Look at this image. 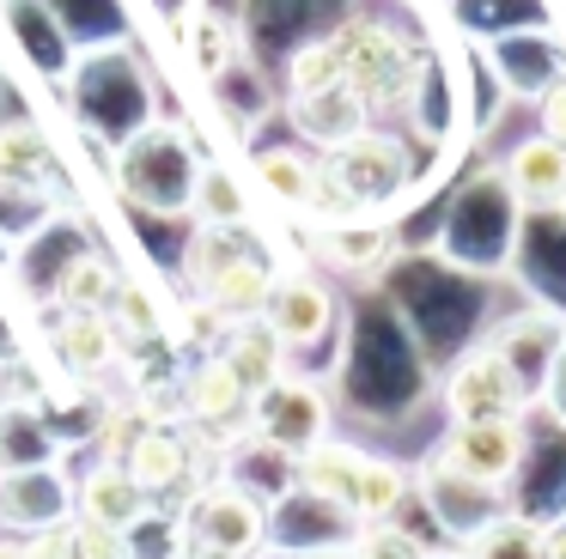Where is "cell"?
I'll use <instances>...</instances> for the list:
<instances>
[{
    "mask_svg": "<svg viewBox=\"0 0 566 559\" xmlns=\"http://www.w3.org/2000/svg\"><path fill=\"white\" fill-rule=\"evenodd\" d=\"M196 182H201V158L189 146V134L171 128V122H147L116 146V189L147 213L184 219L196 207Z\"/></svg>",
    "mask_w": 566,
    "mask_h": 559,
    "instance_id": "obj_2",
    "label": "cell"
},
{
    "mask_svg": "<svg viewBox=\"0 0 566 559\" xmlns=\"http://www.w3.org/2000/svg\"><path fill=\"white\" fill-rule=\"evenodd\" d=\"M366 462H371V450L342 444V437H323L317 450H305V456L293 462V481H298V493H311V498H323V505H335L342 517H354Z\"/></svg>",
    "mask_w": 566,
    "mask_h": 559,
    "instance_id": "obj_14",
    "label": "cell"
},
{
    "mask_svg": "<svg viewBox=\"0 0 566 559\" xmlns=\"http://www.w3.org/2000/svg\"><path fill=\"white\" fill-rule=\"evenodd\" d=\"M250 437L274 456L298 462L305 450H317L329 437V389L317 377H274L269 389L250 395Z\"/></svg>",
    "mask_w": 566,
    "mask_h": 559,
    "instance_id": "obj_5",
    "label": "cell"
},
{
    "mask_svg": "<svg viewBox=\"0 0 566 559\" xmlns=\"http://www.w3.org/2000/svg\"><path fill=\"white\" fill-rule=\"evenodd\" d=\"M55 177V152L38 128H7L0 134V182L13 189H38V182Z\"/></svg>",
    "mask_w": 566,
    "mask_h": 559,
    "instance_id": "obj_24",
    "label": "cell"
},
{
    "mask_svg": "<svg viewBox=\"0 0 566 559\" xmlns=\"http://www.w3.org/2000/svg\"><path fill=\"white\" fill-rule=\"evenodd\" d=\"M196 225H244L250 219V194L244 182L232 177L226 165H201V182H196Z\"/></svg>",
    "mask_w": 566,
    "mask_h": 559,
    "instance_id": "obj_25",
    "label": "cell"
},
{
    "mask_svg": "<svg viewBox=\"0 0 566 559\" xmlns=\"http://www.w3.org/2000/svg\"><path fill=\"white\" fill-rule=\"evenodd\" d=\"M323 262L342 267V274H378L384 262H390L396 238L390 225H384L378 213H359V219H342V225H323Z\"/></svg>",
    "mask_w": 566,
    "mask_h": 559,
    "instance_id": "obj_19",
    "label": "cell"
},
{
    "mask_svg": "<svg viewBox=\"0 0 566 559\" xmlns=\"http://www.w3.org/2000/svg\"><path fill=\"white\" fill-rule=\"evenodd\" d=\"M305 559H354V547H317V553H305Z\"/></svg>",
    "mask_w": 566,
    "mask_h": 559,
    "instance_id": "obj_35",
    "label": "cell"
},
{
    "mask_svg": "<svg viewBox=\"0 0 566 559\" xmlns=\"http://www.w3.org/2000/svg\"><path fill=\"white\" fill-rule=\"evenodd\" d=\"M74 559H140V553H135V535L128 529L74 517Z\"/></svg>",
    "mask_w": 566,
    "mask_h": 559,
    "instance_id": "obj_29",
    "label": "cell"
},
{
    "mask_svg": "<svg viewBox=\"0 0 566 559\" xmlns=\"http://www.w3.org/2000/svg\"><path fill=\"white\" fill-rule=\"evenodd\" d=\"M542 559H566V517L542 523Z\"/></svg>",
    "mask_w": 566,
    "mask_h": 559,
    "instance_id": "obj_33",
    "label": "cell"
},
{
    "mask_svg": "<svg viewBox=\"0 0 566 559\" xmlns=\"http://www.w3.org/2000/svg\"><path fill=\"white\" fill-rule=\"evenodd\" d=\"M25 559H74V517L55 523V529L25 535Z\"/></svg>",
    "mask_w": 566,
    "mask_h": 559,
    "instance_id": "obj_31",
    "label": "cell"
},
{
    "mask_svg": "<svg viewBox=\"0 0 566 559\" xmlns=\"http://www.w3.org/2000/svg\"><path fill=\"white\" fill-rule=\"evenodd\" d=\"M457 553L463 559H542V523L517 517V510H500L475 535H463Z\"/></svg>",
    "mask_w": 566,
    "mask_h": 559,
    "instance_id": "obj_23",
    "label": "cell"
},
{
    "mask_svg": "<svg viewBox=\"0 0 566 559\" xmlns=\"http://www.w3.org/2000/svg\"><path fill=\"white\" fill-rule=\"evenodd\" d=\"M55 450H62V437H55L50 413L38 401H7L0 408V474L43 468V462H55Z\"/></svg>",
    "mask_w": 566,
    "mask_h": 559,
    "instance_id": "obj_20",
    "label": "cell"
},
{
    "mask_svg": "<svg viewBox=\"0 0 566 559\" xmlns=\"http://www.w3.org/2000/svg\"><path fill=\"white\" fill-rule=\"evenodd\" d=\"M402 505H408V468L390 456H371L366 481H359V498H354V523H384Z\"/></svg>",
    "mask_w": 566,
    "mask_h": 559,
    "instance_id": "obj_26",
    "label": "cell"
},
{
    "mask_svg": "<svg viewBox=\"0 0 566 559\" xmlns=\"http://www.w3.org/2000/svg\"><path fill=\"white\" fill-rule=\"evenodd\" d=\"M542 134L566 146V73L548 80V92H542Z\"/></svg>",
    "mask_w": 566,
    "mask_h": 559,
    "instance_id": "obj_32",
    "label": "cell"
},
{
    "mask_svg": "<svg viewBox=\"0 0 566 559\" xmlns=\"http://www.w3.org/2000/svg\"><path fill=\"white\" fill-rule=\"evenodd\" d=\"M0 559H25V541H13V535H0Z\"/></svg>",
    "mask_w": 566,
    "mask_h": 559,
    "instance_id": "obj_34",
    "label": "cell"
},
{
    "mask_svg": "<svg viewBox=\"0 0 566 559\" xmlns=\"http://www.w3.org/2000/svg\"><path fill=\"white\" fill-rule=\"evenodd\" d=\"M505 182L524 207H566V146L548 140V134L524 140L505 165Z\"/></svg>",
    "mask_w": 566,
    "mask_h": 559,
    "instance_id": "obj_18",
    "label": "cell"
},
{
    "mask_svg": "<svg viewBox=\"0 0 566 559\" xmlns=\"http://www.w3.org/2000/svg\"><path fill=\"white\" fill-rule=\"evenodd\" d=\"M184 420L201 425V432H238L244 425L250 432V389L238 383V371L220 359V352H208V359H196V371L184 377Z\"/></svg>",
    "mask_w": 566,
    "mask_h": 559,
    "instance_id": "obj_12",
    "label": "cell"
},
{
    "mask_svg": "<svg viewBox=\"0 0 566 559\" xmlns=\"http://www.w3.org/2000/svg\"><path fill=\"white\" fill-rule=\"evenodd\" d=\"M329 49H335V67H342V85H354L371 116L408 104V92H415V43L402 31H390L378 19H347L342 31H329Z\"/></svg>",
    "mask_w": 566,
    "mask_h": 559,
    "instance_id": "obj_3",
    "label": "cell"
},
{
    "mask_svg": "<svg viewBox=\"0 0 566 559\" xmlns=\"http://www.w3.org/2000/svg\"><path fill=\"white\" fill-rule=\"evenodd\" d=\"M123 468L135 474V481L147 486L153 498L184 493V486L196 481V444H189L184 425H171V420H147V432H140L135 444H128Z\"/></svg>",
    "mask_w": 566,
    "mask_h": 559,
    "instance_id": "obj_13",
    "label": "cell"
},
{
    "mask_svg": "<svg viewBox=\"0 0 566 559\" xmlns=\"http://www.w3.org/2000/svg\"><path fill=\"white\" fill-rule=\"evenodd\" d=\"M153 510H159V498H153L147 486L123 468V462H104L98 456L86 468V481L74 486V517L111 523V529H128V535H135L140 523H153Z\"/></svg>",
    "mask_w": 566,
    "mask_h": 559,
    "instance_id": "obj_11",
    "label": "cell"
},
{
    "mask_svg": "<svg viewBox=\"0 0 566 559\" xmlns=\"http://www.w3.org/2000/svg\"><path fill=\"white\" fill-rule=\"evenodd\" d=\"M213 352H220V359L238 371V383L256 395V389L274 383V377H286V352H293V347H286L262 316H244V323H226V335H220V347H213Z\"/></svg>",
    "mask_w": 566,
    "mask_h": 559,
    "instance_id": "obj_16",
    "label": "cell"
},
{
    "mask_svg": "<svg viewBox=\"0 0 566 559\" xmlns=\"http://www.w3.org/2000/svg\"><path fill=\"white\" fill-rule=\"evenodd\" d=\"M536 401L554 413V420L566 425V340L554 347V359H548V371H542V383H536Z\"/></svg>",
    "mask_w": 566,
    "mask_h": 559,
    "instance_id": "obj_30",
    "label": "cell"
},
{
    "mask_svg": "<svg viewBox=\"0 0 566 559\" xmlns=\"http://www.w3.org/2000/svg\"><path fill=\"white\" fill-rule=\"evenodd\" d=\"M262 323H269L286 347H317V340L335 328L329 280H317V274H274V292H269Z\"/></svg>",
    "mask_w": 566,
    "mask_h": 559,
    "instance_id": "obj_10",
    "label": "cell"
},
{
    "mask_svg": "<svg viewBox=\"0 0 566 559\" xmlns=\"http://www.w3.org/2000/svg\"><path fill=\"white\" fill-rule=\"evenodd\" d=\"M189 547L201 559H256L269 541V505L244 481H208L189 498Z\"/></svg>",
    "mask_w": 566,
    "mask_h": 559,
    "instance_id": "obj_4",
    "label": "cell"
},
{
    "mask_svg": "<svg viewBox=\"0 0 566 559\" xmlns=\"http://www.w3.org/2000/svg\"><path fill=\"white\" fill-rule=\"evenodd\" d=\"M116 292H123V274H116L111 255H98V250L74 255V262L62 267V280H55V304H62V310H98V316H111Z\"/></svg>",
    "mask_w": 566,
    "mask_h": 559,
    "instance_id": "obj_22",
    "label": "cell"
},
{
    "mask_svg": "<svg viewBox=\"0 0 566 559\" xmlns=\"http://www.w3.org/2000/svg\"><path fill=\"white\" fill-rule=\"evenodd\" d=\"M184 274L196 286V298L213 304L226 323H244V316L269 310L274 267L250 250L244 225H196V238L184 250Z\"/></svg>",
    "mask_w": 566,
    "mask_h": 559,
    "instance_id": "obj_1",
    "label": "cell"
},
{
    "mask_svg": "<svg viewBox=\"0 0 566 559\" xmlns=\"http://www.w3.org/2000/svg\"><path fill=\"white\" fill-rule=\"evenodd\" d=\"M67 517H74V486H67V474L55 462L0 474V529L38 535V529H55Z\"/></svg>",
    "mask_w": 566,
    "mask_h": 559,
    "instance_id": "obj_9",
    "label": "cell"
},
{
    "mask_svg": "<svg viewBox=\"0 0 566 559\" xmlns=\"http://www.w3.org/2000/svg\"><path fill=\"white\" fill-rule=\"evenodd\" d=\"M347 547H354V559H432V553H427V541H420V535H408L396 517H384V523H359V535H354Z\"/></svg>",
    "mask_w": 566,
    "mask_h": 559,
    "instance_id": "obj_27",
    "label": "cell"
},
{
    "mask_svg": "<svg viewBox=\"0 0 566 559\" xmlns=\"http://www.w3.org/2000/svg\"><path fill=\"white\" fill-rule=\"evenodd\" d=\"M123 352V335H116L111 316L98 310H62V328H55V359H62L67 377H104Z\"/></svg>",
    "mask_w": 566,
    "mask_h": 559,
    "instance_id": "obj_17",
    "label": "cell"
},
{
    "mask_svg": "<svg viewBox=\"0 0 566 559\" xmlns=\"http://www.w3.org/2000/svg\"><path fill=\"white\" fill-rule=\"evenodd\" d=\"M256 182L262 194H269L274 207H293V213H305L311 194H317V177H323V158H311L305 146H262L256 152Z\"/></svg>",
    "mask_w": 566,
    "mask_h": 559,
    "instance_id": "obj_21",
    "label": "cell"
},
{
    "mask_svg": "<svg viewBox=\"0 0 566 559\" xmlns=\"http://www.w3.org/2000/svg\"><path fill=\"white\" fill-rule=\"evenodd\" d=\"M293 122H298L305 140H317L323 152H329V146L354 140L359 128H371V109L359 104L354 85L335 80V85H317V92H293Z\"/></svg>",
    "mask_w": 566,
    "mask_h": 559,
    "instance_id": "obj_15",
    "label": "cell"
},
{
    "mask_svg": "<svg viewBox=\"0 0 566 559\" xmlns=\"http://www.w3.org/2000/svg\"><path fill=\"white\" fill-rule=\"evenodd\" d=\"M323 170H329V177L354 194L359 213H378V207H390L396 194L408 189L415 158H408V146L396 140V134L359 128L354 140H342V146H329V152H323Z\"/></svg>",
    "mask_w": 566,
    "mask_h": 559,
    "instance_id": "obj_7",
    "label": "cell"
},
{
    "mask_svg": "<svg viewBox=\"0 0 566 559\" xmlns=\"http://www.w3.org/2000/svg\"><path fill=\"white\" fill-rule=\"evenodd\" d=\"M524 450H530L524 420H451V432H444V444L432 450V456L451 462L463 481H481V486L500 493V486L517 474Z\"/></svg>",
    "mask_w": 566,
    "mask_h": 559,
    "instance_id": "obj_8",
    "label": "cell"
},
{
    "mask_svg": "<svg viewBox=\"0 0 566 559\" xmlns=\"http://www.w3.org/2000/svg\"><path fill=\"white\" fill-rule=\"evenodd\" d=\"M560 213H566V207H560Z\"/></svg>",
    "mask_w": 566,
    "mask_h": 559,
    "instance_id": "obj_36",
    "label": "cell"
},
{
    "mask_svg": "<svg viewBox=\"0 0 566 559\" xmlns=\"http://www.w3.org/2000/svg\"><path fill=\"white\" fill-rule=\"evenodd\" d=\"M530 401H536V383L493 340L469 347L451 365V377H444V408H451V420H524Z\"/></svg>",
    "mask_w": 566,
    "mask_h": 559,
    "instance_id": "obj_6",
    "label": "cell"
},
{
    "mask_svg": "<svg viewBox=\"0 0 566 559\" xmlns=\"http://www.w3.org/2000/svg\"><path fill=\"white\" fill-rule=\"evenodd\" d=\"M111 323L123 340H153L159 335V304H153L135 280H123V292H116V304H111Z\"/></svg>",
    "mask_w": 566,
    "mask_h": 559,
    "instance_id": "obj_28",
    "label": "cell"
}]
</instances>
